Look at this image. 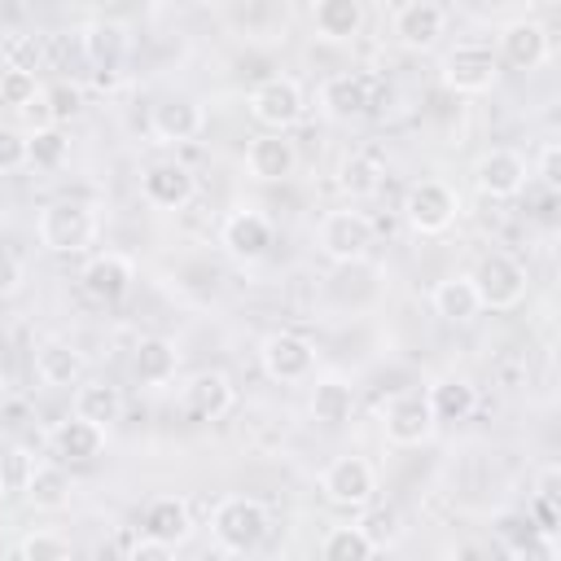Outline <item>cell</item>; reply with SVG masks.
Masks as SVG:
<instances>
[{
	"label": "cell",
	"instance_id": "obj_1",
	"mask_svg": "<svg viewBox=\"0 0 561 561\" xmlns=\"http://www.w3.org/2000/svg\"><path fill=\"white\" fill-rule=\"evenodd\" d=\"M267 526H272V513L263 500L254 495H224L210 513V535H215V548L228 552V557H245L254 552L263 539H267Z\"/></svg>",
	"mask_w": 561,
	"mask_h": 561
},
{
	"label": "cell",
	"instance_id": "obj_2",
	"mask_svg": "<svg viewBox=\"0 0 561 561\" xmlns=\"http://www.w3.org/2000/svg\"><path fill=\"white\" fill-rule=\"evenodd\" d=\"M35 237L48 254H83L96 237V215L88 202H75V197L48 202L35 215Z\"/></svg>",
	"mask_w": 561,
	"mask_h": 561
},
{
	"label": "cell",
	"instance_id": "obj_3",
	"mask_svg": "<svg viewBox=\"0 0 561 561\" xmlns=\"http://www.w3.org/2000/svg\"><path fill=\"white\" fill-rule=\"evenodd\" d=\"M381 96H386V83L373 79V75H359V70H342V75H329L320 83V114L329 123H359L368 114L381 110Z\"/></svg>",
	"mask_w": 561,
	"mask_h": 561
},
{
	"label": "cell",
	"instance_id": "obj_4",
	"mask_svg": "<svg viewBox=\"0 0 561 561\" xmlns=\"http://www.w3.org/2000/svg\"><path fill=\"white\" fill-rule=\"evenodd\" d=\"M316 245L329 263H364L377 245V228L364 210H329L316 228Z\"/></svg>",
	"mask_w": 561,
	"mask_h": 561
},
{
	"label": "cell",
	"instance_id": "obj_5",
	"mask_svg": "<svg viewBox=\"0 0 561 561\" xmlns=\"http://www.w3.org/2000/svg\"><path fill=\"white\" fill-rule=\"evenodd\" d=\"M469 280H473V289H478L482 311H513V307H522V298H526V289H530L526 267H522L513 254H504V250L482 254L478 267L469 272Z\"/></svg>",
	"mask_w": 561,
	"mask_h": 561
},
{
	"label": "cell",
	"instance_id": "obj_6",
	"mask_svg": "<svg viewBox=\"0 0 561 561\" xmlns=\"http://www.w3.org/2000/svg\"><path fill=\"white\" fill-rule=\"evenodd\" d=\"M438 75H443V83H447L456 96H482V92H491L495 79H500V57H495L491 44L465 39V44H456V48L443 53Z\"/></svg>",
	"mask_w": 561,
	"mask_h": 561
},
{
	"label": "cell",
	"instance_id": "obj_7",
	"mask_svg": "<svg viewBox=\"0 0 561 561\" xmlns=\"http://www.w3.org/2000/svg\"><path fill=\"white\" fill-rule=\"evenodd\" d=\"M403 219L416 237H443L460 219V193L443 180H416L403 193Z\"/></svg>",
	"mask_w": 561,
	"mask_h": 561
},
{
	"label": "cell",
	"instance_id": "obj_8",
	"mask_svg": "<svg viewBox=\"0 0 561 561\" xmlns=\"http://www.w3.org/2000/svg\"><path fill=\"white\" fill-rule=\"evenodd\" d=\"M79 53H83L92 79L110 88V83L123 75L127 57H131V35H127V26L114 22V18H92V22L79 31Z\"/></svg>",
	"mask_w": 561,
	"mask_h": 561
},
{
	"label": "cell",
	"instance_id": "obj_9",
	"mask_svg": "<svg viewBox=\"0 0 561 561\" xmlns=\"http://www.w3.org/2000/svg\"><path fill=\"white\" fill-rule=\"evenodd\" d=\"M250 118L263 127V131H289L302 110H307V92L294 75H267L254 92H250Z\"/></svg>",
	"mask_w": 561,
	"mask_h": 561
},
{
	"label": "cell",
	"instance_id": "obj_10",
	"mask_svg": "<svg viewBox=\"0 0 561 561\" xmlns=\"http://www.w3.org/2000/svg\"><path fill=\"white\" fill-rule=\"evenodd\" d=\"M320 495L333 504V508H346V513H359L373 504L377 495V469L364 460V456H337L324 465L320 473Z\"/></svg>",
	"mask_w": 561,
	"mask_h": 561
},
{
	"label": "cell",
	"instance_id": "obj_11",
	"mask_svg": "<svg viewBox=\"0 0 561 561\" xmlns=\"http://www.w3.org/2000/svg\"><path fill=\"white\" fill-rule=\"evenodd\" d=\"M259 368L280 381V386H298V381H311L316 373V346L294 333V329H276L259 342Z\"/></svg>",
	"mask_w": 561,
	"mask_h": 561
},
{
	"label": "cell",
	"instance_id": "obj_12",
	"mask_svg": "<svg viewBox=\"0 0 561 561\" xmlns=\"http://www.w3.org/2000/svg\"><path fill=\"white\" fill-rule=\"evenodd\" d=\"M381 425H386V438H390L394 447H421V443H430L434 430H438L425 390H399V394H390V403H386V412H381Z\"/></svg>",
	"mask_w": 561,
	"mask_h": 561
},
{
	"label": "cell",
	"instance_id": "obj_13",
	"mask_svg": "<svg viewBox=\"0 0 561 561\" xmlns=\"http://www.w3.org/2000/svg\"><path fill=\"white\" fill-rule=\"evenodd\" d=\"M232 408H237V386H232V377L219 373V368H202V373H193V377L180 386V412H184L188 421L210 425V421H224Z\"/></svg>",
	"mask_w": 561,
	"mask_h": 561
},
{
	"label": "cell",
	"instance_id": "obj_14",
	"mask_svg": "<svg viewBox=\"0 0 561 561\" xmlns=\"http://www.w3.org/2000/svg\"><path fill=\"white\" fill-rule=\"evenodd\" d=\"M526 180H530V162H526L517 149L495 145V149H486V153L473 162V188H478L482 197H491V202L517 197V193L526 188Z\"/></svg>",
	"mask_w": 561,
	"mask_h": 561
},
{
	"label": "cell",
	"instance_id": "obj_15",
	"mask_svg": "<svg viewBox=\"0 0 561 561\" xmlns=\"http://www.w3.org/2000/svg\"><path fill=\"white\" fill-rule=\"evenodd\" d=\"M272 241H276V228H272V219H267L263 210H254V206H241V210L224 215V224H219V245H224L237 263H259V259L272 250Z\"/></svg>",
	"mask_w": 561,
	"mask_h": 561
},
{
	"label": "cell",
	"instance_id": "obj_16",
	"mask_svg": "<svg viewBox=\"0 0 561 561\" xmlns=\"http://www.w3.org/2000/svg\"><path fill=\"white\" fill-rule=\"evenodd\" d=\"M131 280H136V263H131L127 254H118V250H101V254H92V259L83 263V272H79L83 294H88L92 302H101V307L123 302L127 289H131Z\"/></svg>",
	"mask_w": 561,
	"mask_h": 561
},
{
	"label": "cell",
	"instance_id": "obj_17",
	"mask_svg": "<svg viewBox=\"0 0 561 561\" xmlns=\"http://www.w3.org/2000/svg\"><path fill=\"white\" fill-rule=\"evenodd\" d=\"M443 31H447V13H443V4H434V0H408V4H399L394 18H390V35H394L408 53H430V48L443 39Z\"/></svg>",
	"mask_w": 561,
	"mask_h": 561
},
{
	"label": "cell",
	"instance_id": "obj_18",
	"mask_svg": "<svg viewBox=\"0 0 561 561\" xmlns=\"http://www.w3.org/2000/svg\"><path fill=\"white\" fill-rule=\"evenodd\" d=\"M206 131V110L193 96H167L149 110V136L158 145H188Z\"/></svg>",
	"mask_w": 561,
	"mask_h": 561
},
{
	"label": "cell",
	"instance_id": "obj_19",
	"mask_svg": "<svg viewBox=\"0 0 561 561\" xmlns=\"http://www.w3.org/2000/svg\"><path fill=\"white\" fill-rule=\"evenodd\" d=\"M140 197L153 206V210H184L193 197H197V175L167 158V162H153L145 175H140Z\"/></svg>",
	"mask_w": 561,
	"mask_h": 561
},
{
	"label": "cell",
	"instance_id": "obj_20",
	"mask_svg": "<svg viewBox=\"0 0 561 561\" xmlns=\"http://www.w3.org/2000/svg\"><path fill=\"white\" fill-rule=\"evenodd\" d=\"M495 44H500L495 57H504L513 70H539L548 61V53H552L548 31L535 18H513L508 26H500V39Z\"/></svg>",
	"mask_w": 561,
	"mask_h": 561
},
{
	"label": "cell",
	"instance_id": "obj_21",
	"mask_svg": "<svg viewBox=\"0 0 561 561\" xmlns=\"http://www.w3.org/2000/svg\"><path fill=\"white\" fill-rule=\"evenodd\" d=\"M245 171L263 184H280L298 171V149L285 131H259L250 145H245Z\"/></svg>",
	"mask_w": 561,
	"mask_h": 561
},
{
	"label": "cell",
	"instance_id": "obj_22",
	"mask_svg": "<svg viewBox=\"0 0 561 561\" xmlns=\"http://www.w3.org/2000/svg\"><path fill=\"white\" fill-rule=\"evenodd\" d=\"M105 434L110 430H101V425H92V421H83V416L70 412L66 421H57L48 430V447H53V456L61 465H92L105 451Z\"/></svg>",
	"mask_w": 561,
	"mask_h": 561
},
{
	"label": "cell",
	"instance_id": "obj_23",
	"mask_svg": "<svg viewBox=\"0 0 561 561\" xmlns=\"http://www.w3.org/2000/svg\"><path fill=\"white\" fill-rule=\"evenodd\" d=\"M31 368L39 377V386H48V390H70L83 381V355L66 337H44L31 355Z\"/></svg>",
	"mask_w": 561,
	"mask_h": 561
},
{
	"label": "cell",
	"instance_id": "obj_24",
	"mask_svg": "<svg viewBox=\"0 0 561 561\" xmlns=\"http://www.w3.org/2000/svg\"><path fill=\"white\" fill-rule=\"evenodd\" d=\"M140 530L153 535V539H162V543H171V548H180L193 535V508H188V500H180V495L149 500L145 513H140Z\"/></svg>",
	"mask_w": 561,
	"mask_h": 561
},
{
	"label": "cell",
	"instance_id": "obj_25",
	"mask_svg": "<svg viewBox=\"0 0 561 561\" xmlns=\"http://www.w3.org/2000/svg\"><path fill=\"white\" fill-rule=\"evenodd\" d=\"M22 495L39 513H61L70 504V473H66V465L61 460H35L26 482H22Z\"/></svg>",
	"mask_w": 561,
	"mask_h": 561
},
{
	"label": "cell",
	"instance_id": "obj_26",
	"mask_svg": "<svg viewBox=\"0 0 561 561\" xmlns=\"http://www.w3.org/2000/svg\"><path fill=\"white\" fill-rule=\"evenodd\" d=\"M175 368H180V351H175L171 337H158L153 333V337H140L136 342V351H131V377L140 386L158 390V386L175 381Z\"/></svg>",
	"mask_w": 561,
	"mask_h": 561
},
{
	"label": "cell",
	"instance_id": "obj_27",
	"mask_svg": "<svg viewBox=\"0 0 561 561\" xmlns=\"http://www.w3.org/2000/svg\"><path fill=\"white\" fill-rule=\"evenodd\" d=\"M75 416L101 425V430H114L123 421V390L114 381H101V377H88L75 386Z\"/></svg>",
	"mask_w": 561,
	"mask_h": 561
},
{
	"label": "cell",
	"instance_id": "obj_28",
	"mask_svg": "<svg viewBox=\"0 0 561 561\" xmlns=\"http://www.w3.org/2000/svg\"><path fill=\"white\" fill-rule=\"evenodd\" d=\"M495 539L508 557H557V539L539 535L535 522L526 517V508L522 513H500L495 517Z\"/></svg>",
	"mask_w": 561,
	"mask_h": 561
},
{
	"label": "cell",
	"instance_id": "obj_29",
	"mask_svg": "<svg viewBox=\"0 0 561 561\" xmlns=\"http://www.w3.org/2000/svg\"><path fill=\"white\" fill-rule=\"evenodd\" d=\"M311 26L329 44H346L364 31V0H316L311 4Z\"/></svg>",
	"mask_w": 561,
	"mask_h": 561
},
{
	"label": "cell",
	"instance_id": "obj_30",
	"mask_svg": "<svg viewBox=\"0 0 561 561\" xmlns=\"http://www.w3.org/2000/svg\"><path fill=\"white\" fill-rule=\"evenodd\" d=\"M425 394H430V408H434V421L438 425H460L478 408V390H473L469 377H438Z\"/></svg>",
	"mask_w": 561,
	"mask_h": 561
},
{
	"label": "cell",
	"instance_id": "obj_31",
	"mask_svg": "<svg viewBox=\"0 0 561 561\" xmlns=\"http://www.w3.org/2000/svg\"><path fill=\"white\" fill-rule=\"evenodd\" d=\"M526 517L535 522L539 535L557 539V530H561V469L557 465L539 469V482H535V491L526 500Z\"/></svg>",
	"mask_w": 561,
	"mask_h": 561
},
{
	"label": "cell",
	"instance_id": "obj_32",
	"mask_svg": "<svg viewBox=\"0 0 561 561\" xmlns=\"http://www.w3.org/2000/svg\"><path fill=\"white\" fill-rule=\"evenodd\" d=\"M430 307H434V316L447 320V324H469V320L482 311L478 289H473L469 276H447V280H438L434 294H430Z\"/></svg>",
	"mask_w": 561,
	"mask_h": 561
},
{
	"label": "cell",
	"instance_id": "obj_33",
	"mask_svg": "<svg viewBox=\"0 0 561 561\" xmlns=\"http://www.w3.org/2000/svg\"><path fill=\"white\" fill-rule=\"evenodd\" d=\"M307 408H311V421H320V425H329V430H342V425L351 421V412H355V390H351L342 377H320V381L311 386Z\"/></svg>",
	"mask_w": 561,
	"mask_h": 561
},
{
	"label": "cell",
	"instance_id": "obj_34",
	"mask_svg": "<svg viewBox=\"0 0 561 561\" xmlns=\"http://www.w3.org/2000/svg\"><path fill=\"white\" fill-rule=\"evenodd\" d=\"M381 175H386V162H381V153H373V149H351V153L337 162V184H342L351 197L377 193Z\"/></svg>",
	"mask_w": 561,
	"mask_h": 561
},
{
	"label": "cell",
	"instance_id": "obj_35",
	"mask_svg": "<svg viewBox=\"0 0 561 561\" xmlns=\"http://www.w3.org/2000/svg\"><path fill=\"white\" fill-rule=\"evenodd\" d=\"M66 158H70V140H66L61 123H44V127L26 131V167L57 171V167H66Z\"/></svg>",
	"mask_w": 561,
	"mask_h": 561
},
{
	"label": "cell",
	"instance_id": "obj_36",
	"mask_svg": "<svg viewBox=\"0 0 561 561\" xmlns=\"http://www.w3.org/2000/svg\"><path fill=\"white\" fill-rule=\"evenodd\" d=\"M320 552L329 561H368L381 548H377V539L364 526H329V535L320 539Z\"/></svg>",
	"mask_w": 561,
	"mask_h": 561
},
{
	"label": "cell",
	"instance_id": "obj_37",
	"mask_svg": "<svg viewBox=\"0 0 561 561\" xmlns=\"http://www.w3.org/2000/svg\"><path fill=\"white\" fill-rule=\"evenodd\" d=\"M39 92H44V83H39V75L35 70H13V66H0V105L4 110H31L35 101H39Z\"/></svg>",
	"mask_w": 561,
	"mask_h": 561
},
{
	"label": "cell",
	"instance_id": "obj_38",
	"mask_svg": "<svg viewBox=\"0 0 561 561\" xmlns=\"http://www.w3.org/2000/svg\"><path fill=\"white\" fill-rule=\"evenodd\" d=\"M13 552L22 561H66V557H75V543L66 535H57V530H31L26 539H18Z\"/></svg>",
	"mask_w": 561,
	"mask_h": 561
},
{
	"label": "cell",
	"instance_id": "obj_39",
	"mask_svg": "<svg viewBox=\"0 0 561 561\" xmlns=\"http://www.w3.org/2000/svg\"><path fill=\"white\" fill-rule=\"evenodd\" d=\"M39 61H44V44L35 35H4L0 39V66H13V70H35L39 75Z\"/></svg>",
	"mask_w": 561,
	"mask_h": 561
},
{
	"label": "cell",
	"instance_id": "obj_40",
	"mask_svg": "<svg viewBox=\"0 0 561 561\" xmlns=\"http://www.w3.org/2000/svg\"><path fill=\"white\" fill-rule=\"evenodd\" d=\"M39 101H48V123H66V118H75L79 105H83V96H79L75 83H53V88L39 92Z\"/></svg>",
	"mask_w": 561,
	"mask_h": 561
},
{
	"label": "cell",
	"instance_id": "obj_41",
	"mask_svg": "<svg viewBox=\"0 0 561 561\" xmlns=\"http://www.w3.org/2000/svg\"><path fill=\"white\" fill-rule=\"evenodd\" d=\"M530 175H539V184H543L548 193L561 188V145H557V140H543V145H539V153H535V171H530Z\"/></svg>",
	"mask_w": 561,
	"mask_h": 561
},
{
	"label": "cell",
	"instance_id": "obj_42",
	"mask_svg": "<svg viewBox=\"0 0 561 561\" xmlns=\"http://www.w3.org/2000/svg\"><path fill=\"white\" fill-rule=\"evenodd\" d=\"M26 167V131L0 127V175H13Z\"/></svg>",
	"mask_w": 561,
	"mask_h": 561
},
{
	"label": "cell",
	"instance_id": "obj_43",
	"mask_svg": "<svg viewBox=\"0 0 561 561\" xmlns=\"http://www.w3.org/2000/svg\"><path fill=\"white\" fill-rule=\"evenodd\" d=\"M123 552H127L131 561H167L175 548H171V543H162V539H153V535H145V530L136 526V535H127V539H123Z\"/></svg>",
	"mask_w": 561,
	"mask_h": 561
},
{
	"label": "cell",
	"instance_id": "obj_44",
	"mask_svg": "<svg viewBox=\"0 0 561 561\" xmlns=\"http://www.w3.org/2000/svg\"><path fill=\"white\" fill-rule=\"evenodd\" d=\"M18 289H22V259L9 245H0V298H13Z\"/></svg>",
	"mask_w": 561,
	"mask_h": 561
},
{
	"label": "cell",
	"instance_id": "obj_45",
	"mask_svg": "<svg viewBox=\"0 0 561 561\" xmlns=\"http://www.w3.org/2000/svg\"><path fill=\"white\" fill-rule=\"evenodd\" d=\"M31 465H35V456H31L26 447H13V451L4 456V482H9L13 491H22V482H26Z\"/></svg>",
	"mask_w": 561,
	"mask_h": 561
}]
</instances>
